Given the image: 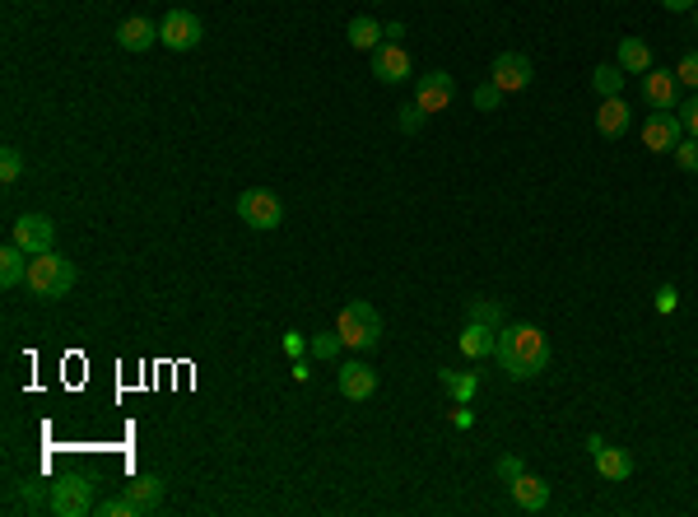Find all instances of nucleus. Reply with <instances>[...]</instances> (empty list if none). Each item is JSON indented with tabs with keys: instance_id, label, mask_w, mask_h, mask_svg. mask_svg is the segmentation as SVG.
<instances>
[{
	"instance_id": "f257e3e1",
	"label": "nucleus",
	"mask_w": 698,
	"mask_h": 517,
	"mask_svg": "<svg viewBox=\"0 0 698 517\" xmlns=\"http://www.w3.org/2000/svg\"><path fill=\"white\" fill-rule=\"evenodd\" d=\"M494 359L508 378L531 382L545 373V364H550V336H545L536 322H503V327H498Z\"/></svg>"
},
{
	"instance_id": "f03ea898",
	"label": "nucleus",
	"mask_w": 698,
	"mask_h": 517,
	"mask_svg": "<svg viewBox=\"0 0 698 517\" xmlns=\"http://www.w3.org/2000/svg\"><path fill=\"white\" fill-rule=\"evenodd\" d=\"M28 289L38 299H66L70 289H75V266L56 247L52 252H38V257H28Z\"/></svg>"
},
{
	"instance_id": "7ed1b4c3",
	"label": "nucleus",
	"mask_w": 698,
	"mask_h": 517,
	"mask_svg": "<svg viewBox=\"0 0 698 517\" xmlns=\"http://www.w3.org/2000/svg\"><path fill=\"white\" fill-rule=\"evenodd\" d=\"M336 331H340V341H345V350H373L382 341V317H377V308L368 299H354L340 308Z\"/></svg>"
},
{
	"instance_id": "20e7f679",
	"label": "nucleus",
	"mask_w": 698,
	"mask_h": 517,
	"mask_svg": "<svg viewBox=\"0 0 698 517\" xmlns=\"http://www.w3.org/2000/svg\"><path fill=\"white\" fill-rule=\"evenodd\" d=\"M47 508H52L56 517H84L94 513V480L89 476H61L52 485V494H47Z\"/></svg>"
},
{
	"instance_id": "39448f33",
	"label": "nucleus",
	"mask_w": 698,
	"mask_h": 517,
	"mask_svg": "<svg viewBox=\"0 0 698 517\" xmlns=\"http://www.w3.org/2000/svg\"><path fill=\"white\" fill-rule=\"evenodd\" d=\"M238 219L242 224H252V229H261V233H270V229H280L284 224V201L266 187H252V191H242L238 196Z\"/></svg>"
},
{
	"instance_id": "423d86ee",
	"label": "nucleus",
	"mask_w": 698,
	"mask_h": 517,
	"mask_svg": "<svg viewBox=\"0 0 698 517\" xmlns=\"http://www.w3.org/2000/svg\"><path fill=\"white\" fill-rule=\"evenodd\" d=\"M201 38H205V24L191 10H168V19L159 24V42L173 47V52H191V47H201Z\"/></svg>"
},
{
	"instance_id": "0eeeda50",
	"label": "nucleus",
	"mask_w": 698,
	"mask_h": 517,
	"mask_svg": "<svg viewBox=\"0 0 698 517\" xmlns=\"http://www.w3.org/2000/svg\"><path fill=\"white\" fill-rule=\"evenodd\" d=\"M10 243H19L28 257H38V252H52L56 247V224L47 215H19L10 229Z\"/></svg>"
},
{
	"instance_id": "6e6552de",
	"label": "nucleus",
	"mask_w": 698,
	"mask_h": 517,
	"mask_svg": "<svg viewBox=\"0 0 698 517\" xmlns=\"http://www.w3.org/2000/svg\"><path fill=\"white\" fill-rule=\"evenodd\" d=\"M489 80H494L503 94H522L526 84L536 80V70H531V61H526L522 52H498L494 66H489Z\"/></svg>"
},
{
	"instance_id": "1a4fd4ad",
	"label": "nucleus",
	"mask_w": 698,
	"mask_h": 517,
	"mask_svg": "<svg viewBox=\"0 0 698 517\" xmlns=\"http://www.w3.org/2000/svg\"><path fill=\"white\" fill-rule=\"evenodd\" d=\"M680 140H685V122H680L675 112H652L643 122V145L652 154H671Z\"/></svg>"
},
{
	"instance_id": "9d476101",
	"label": "nucleus",
	"mask_w": 698,
	"mask_h": 517,
	"mask_svg": "<svg viewBox=\"0 0 698 517\" xmlns=\"http://www.w3.org/2000/svg\"><path fill=\"white\" fill-rule=\"evenodd\" d=\"M452 94H457V80H452L447 70H429V75H419L415 80V103L424 112H447Z\"/></svg>"
},
{
	"instance_id": "9b49d317",
	"label": "nucleus",
	"mask_w": 698,
	"mask_h": 517,
	"mask_svg": "<svg viewBox=\"0 0 698 517\" xmlns=\"http://www.w3.org/2000/svg\"><path fill=\"white\" fill-rule=\"evenodd\" d=\"M643 103L652 112H675L680 103V80H675V70H647L643 75Z\"/></svg>"
},
{
	"instance_id": "f8f14e48",
	"label": "nucleus",
	"mask_w": 698,
	"mask_h": 517,
	"mask_svg": "<svg viewBox=\"0 0 698 517\" xmlns=\"http://www.w3.org/2000/svg\"><path fill=\"white\" fill-rule=\"evenodd\" d=\"M373 75L382 84H405L410 80V52H405L401 42H382L373 52Z\"/></svg>"
},
{
	"instance_id": "ddd939ff",
	"label": "nucleus",
	"mask_w": 698,
	"mask_h": 517,
	"mask_svg": "<svg viewBox=\"0 0 698 517\" xmlns=\"http://www.w3.org/2000/svg\"><path fill=\"white\" fill-rule=\"evenodd\" d=\"M377 392V373L363 359H349L345 368H340V396L345 401H368V396Z\"/></svg>"
},
{
	"instance_id": "4468645a",
	"label": "nucleus",
	"mask_w": 698,
	"mask_h": 517,
	"mask_svg": "<svg viewBox=\"0 0 698 517\" xmlns=\"http://www.w3.org/2000/svg\"><path fill=\"white\" fill-rule=\"evenodd\" d=\"M508 490H512V504L522 508V513H545V504H550V485L540 476H531V471H522Z\"/></svg>"
},
{
	"instance_id": "2eb2a0df",
	"label": "nucleus",
	"mask_w": 698,
	"mask_h": 517,
	"mask_svg": "<svg viewBox=\"0 0 698 517\" xmlns=\"http://www.w3.org/2000/svg\"><path fill=\"white\" fill-rule=\"evenodd\" d=\"M629 122H633V112H629V103L624 98H601V108H596V131H601L605 140H624V131H629Z\"/></svg>"
},
{
	"instance_id": "dca6fc26",
	"label": "nucleus",
	"mask_w": 698,
	"mask_h": 517,
	"mask_svg": "<svg viewBox=\"0 0 698 517\" xmlns=\"http://www.w3.org/2000/svg\"><path fill=\"white\" fill-rule=\"evenodd\" d=\"M154 42H159V24H149L145 14H135V19H121L117 47H126V52H149Z\"/></svg>"
},
{
	"instance_id": "f3484780",
	"label": "nucleus",
	"mask_w": 698,
	"mask_h": 517,
	"mask_svg": "<svg viewBox=\"0 0 698 517\" xmlns=\"http://www.w3.org/2000/svg\"><path fill=\"white\" fill-rule=\"evenodd\" d=\"M345 38H349V47H354V52H377L387 33H382V24H377L373 14H354V19H349V28H345Z\"/></svg>"
},
{
	"instance_id": "a211bd4d",
	"label": "nucleus",
	"mask_w": 698,
	"mask_h": 517,
	"mask_svg": "<svg viewBox=\"0 0 698 517\" xmlns=\"http://www.w3.org/2000/svg\"><path fill=\"white\" fill-rule=\"evenodd\" d=\"M461 354H470V359H489L498 345V331L494 327H484V322H466L461 327Z\"/></svg>"
},
{
	"instance_id": "6ab92c4d",
	"label": "nucleus",
	"mask_w": 698,
	"mask_h": 517,
	"mask_svg": "<svg viewBox=\"0 0 698 517\" xmlns=\"http://www.w3.org/2000/svg\"><path fill=\"white\" fill-rule=\"evenodd\" d=\"M615 61L624 66V75H647L652 70V47L643 38H619Z\"/></svg>"
},
{
	"instance_id": "aec40b11",
	"label": "nucleus",
	"mask_w": 698,
	"mask_h": 517,
	"mask_svg": "<svg viewBox=\"0 0 698 517\" xmlns=\"http://www.w3.org/2000/svg\"><path fill=\"white\" fill-rule=\"evenodd\" d=\"M28 280V252L19 243H5V252H0V285L14 289Z\"/></svg>"
},
{
	"instance_id": "412c9836",
	"label": "nucleus",
	"mask_w": 698,
	"mask_h": 517,
	"mask_svg": "<svg viewBox=\"0 0 698 517\" xmlns=\"http://www.w3.org/2000/svg\"><path fill=\"white\" fill-rule=\"evenodd\" d=\"M596 476L601 480H629L633 476V457L624 448H601L596 452Z\"/></svg>"
},
{
	"instance_id": "4be33fe9",
	"label": "nucleus",
	"mask_w": 698,
	"mask_h": 517,
	"mask_svg": "<svg viewBox=\"0 0 698 517\" xmlns=\"http://www.w3.org/2000/svg\"><path fill=\"white\" fill-rule=\"evenodd\" d=\"M438 382H443V392L457 401V406H466L470 396L480 392V378L475 373H452V368H438Z\"/></svg>"
},
{
	"instance_id": "5701e85b",
	"label": "nucleus",
	"mask_w": 698,
	"mask_h": 517,
	"mask_svg": "<svg viewBox=\"0 0 698 517\" xmlns=\"http://www.w3.org/2000/svg\"><path fill=\"white\" fill-rule=\"evenodd\" d=\"M126 494L135 499V508H140V513H154V508L163 504V480L159 476H140V480H131V485H126Z\"/></svg>"
},
{
	"instance_id": "b1692460",
	"label": "nucleus",
	"mask_w": 698,
	"mask_h": 517,
	"mask_svg": "<svg viewBox=\"0 0 698 517\" xmlns=\"http://www.w3.org/2000/svg\"><path fill=\"white\" fill-rule=\"evenodd\" d=\"M591 89H596V94L601 98H615V94H624V66H596L591 70Z\"/></svg>"
},
{
	"instance_id": "393cba45",
	"label": "nucleus",
	"mask_w": 698,
	"mask_h": 517,
	"mask_svg": "<svg viewBox=\"0 0 698 517\" xmlns=\"http://www.w3.org/2000/svg\"><path fill=\"white\" fill-rule=\"evenodd\" d=\"M466 322H484V327H503V303L498 299H466Z\"/></svg>"
},
{
	"instance_id": "a878e982",
	"label": "nucleus",
	"mask_w": 698,
	"mask_h": 517,
	"mask_svg": "<svg viewBox=\"0 0 698 517\" xmlns=\"http://www.w3.org/2000/svg\"><path fill=\"white\" fill-rule=\"evenodd\" d=\"M340 350H345V341H340V331H336V327L322 331V336H312V341H308V354H312V359H336Z\"/></svg>"
},
{
	"instance_id": "bb28decb",
	"label": "nucleus",
	"mask_w": 698,
	"mask_h": 517,
	"mask_svg": "<svg viewBox=\"0 0 698 517\" xmlns=\"http://www.w3.org/2000/svg\"><path fill=\"white\" fill-rule=\"evenodd\" d=\"M94 513H98V517H140V508H135L131 494H117V499H103Z\"/></svg>"
},
{
	"instance_id": "cd10ccee",
	"label": "nucleus",
	"mask_w": 698,
	"mask_h": 517,
	"mask_svg": "<svg viewBox=\"0 0 698 517\" xmlns=\"http://www.w3.org/2000/svg\"><path fill=\"white\" fill-rule=\"evenodd\" d=\"M19 173H24V159H19V150H14V145H5V150H0V182H5V187H14V182H19Z\"/></svg>"
},
{
	"instance_id": "c85d7f7f",
	"label": "nucleus",
	"mask_w": 698,
	"mask_h": 517,
	"mask_svg": "<svg viewBox=\"0 0 698 517\" xmlns=\"http://www.w3.org/2000/svg\"><path fill=\"white\" fill-rule=\"evenodd\" d=\"M671 154H675V164L685 168V173H694V177H698V140H694V136H685Z\"/></svg>"
},
{
	"instance_id": "c756f323",
	"label": "nucleus",
	"mask_w": 698,
	"mask_h": 517,
	"mask_svg": "<svg viewBox=\"0 0 698 517\" xmlns=\"http://www.w3.org/2000/svg\"><path fill=\"white\" fill-rule=\"evenodd\" d=\"M675 80L689 84V89L698 94V52H685V56H680V66H675Z\"/></svg>"
},
{
	"instance_id": "7c9ffc66",
	"label": "nucleus",
	"mask_w": 698,
	"mask_h": 517,
	"mask_svg": "<svg viewBox=\"0 0 698 517\" xmlns=\"http://www.w3.org/2000/svg\"><path fill=\"white\" fill-rule=\"evenodd\" d=\"M494 471H498V480H503V485H512V480H517V476H522V471H526V462H522V457H517V452H508V457H498V466H494Z\"/></svg>"
},
{
	"instance_id": "2f4dec72",
	"label": "nucleus",
	"mask_w": 698,
	"mask_h": 517,
	"mask_svg": "<svg viewBox=\"0 0 698 517\" xmlns=\"http://www.w3.org/2000/svg\"><path fill=\"white\" fill-rule=\"evenodd\" d=\"M498 103H503V89H498L494 80H489V84H480V89H475V108H480V112H494Z\"/></svg>"
},
{
	"instance_id": "473e14b6",
	"label": "nucleus",
	"mask_w": 698,
	"mask_h": 517,
	"mask_svg": "<svg viewBox=\"0 0 698 517\" xmlns=\"http://www.w3.org/2000/svg\"><path fill=\"white\" fill-rule=\"evenodd\" d=\"M424 117H429V112L419 108V103H410V108H401V117H396V126H401L405 136H415L419 126H424Z\"/></svg>"
},
{
	"instance_id": "72a5a7b5",
	"label": "nucleus",
	"mask_w": 698,
	"mask_h": 517,
	"mask_svg": "<svg viewBox=\"0 0 698 517\" xmlns=\"http://www.w3.org/2000/svg\"><path fill=\"white\" fill-rule=\"evenodd\" d=\"M14 494H19V508H28V513H38V508H42L38 490H33L28 480H14Z\"/></svg>"
},
{
	"instance_id": "f704fd0d",
	"label": "nucleus",
	"mask_w": 698,
	"mask_h": 517,
	"mask_svg": "<svg viewBox=\"0 0 698 517\" xmlns=\"http://www.w3.org/2000/svg\"><path fill=\"white\" fill-rule=\"evenodd\" d=\"M680 122H685V136L698 140V94L685 98V108H680Z\"/></svg>"
},
{
	"instance_id": "c9c22d12",
	"label": "nucleus",
	"mask_w": 698,
	"mask_h": 517,
	"mask_svg": "<svg viewBox=\"0 0 698 517\" xmlns=\"http://www.w3.org/2000/svg\"><path fill=\"white\" fill-rule=\"evenodd\" d=\"M675 303H680L675 285H661V289H657V313H675Z\"/></svg>"
},
{
	"instance_id": "e433bc0d",
	"label": "nucleus",
	"mask_w": 698,
	"mask_h": 517,
	"mask_svg": "<svg viewBox=\"0 0 698 517\" xmlns=\"http://www.w3.org/2000/svg\"><path fill=\"white\" fill-rule=\"evenodd\" d=\"M303 350H308V345H303V336H294V331H289V336H284V354H294V359H303Z\"/></svg>"
},
{
	"instance_id": "4c0bfd02",
	"label": "nucleus",
	"mask_w": 698,
	"mask_h": 517,
	"mask_svg": "<svg viewBox=\"0 0 698 517\" xmlns=\"http://www.w3.org/2000/svg\"><path fill=\"white\" fill-rule=\"evenodd\" d=\"M661 5H666V10H675V14H680V10H694L698 0H661Z\"/></svg>"
},
{
	"instance_id": "58836bf2",
	"label": "nucleus",
	"mask_w": 698,
	"mask_h": 517,
	"mask_svg": "<svg viewBox=\"0 0 698 517\" xmlns=\"http://www.w3.org/2000/svg\"><path fill=\"white\" fill-rule=\"evenodd\" d=\"M452 424H457V429H470V410H452Z\"/></svg>"
},
{
	"instance_id": "ea45409f",
	"label": "nucleus",
	"mask_w": 698,
	"mask_h": 517,
	"mask_svg": "<svg viewBox=\"0 0 698 517\" xmlns=\"http://www.w3.org/2000/svg\"><path fill=\"white\" fill-rule=\"evenodd\" d=\"M689 14H694V28H698V5H694V10H689Z\"/></svg>"
}]
</instances>
